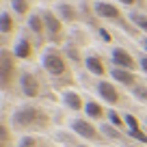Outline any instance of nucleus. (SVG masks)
I'll return each mask as SVG.
<instances>
[{"mask_svg": "<svg viewBox=\"0 0 147 147\" xmlns=\"http://www.w3.org/2000/svg\"><path fill=\"white\" fill-rule=\"evenodd\" d=\"M0 136H2V147H7V143H9V130L0 128Z\"/></svg>", "mask_w": 147, "mask_h": 147, "instance_id": "nucleus-26", "label": "nucleus"}, {"mask_svg": "<svg viewBox=\"0 0 147 147\" xmlns=\"http://www.w3.org/2000/svg\"><path fill=\"white\" fill-rule=\"evenodd\" d=\"M76 147H89V145H76Z\"/></svg>", "mask_w": 147, "mask_h": 147, "instance_id": "nucleus-32", "label": "nucleus"}, {"mask_svg": "<svg viewBox=\"0 0 147 147\" xmlns=\"http://www.w3.org/2000/svg\"><path fill=\"white\" fill-rule=\"evenodd\" d=\"M28 26H30V30L35 32V35H43V30H46L43 15H30V18H28Z\"/></svg>", "mask_w": 147, "mask_h": 147, "instance_id": "nucleus-15", "label": "nucleus"}, {"mask_svg": "<svg viewBox=\"0 0 147 147\" xmlns=\"http://www.w3.org/2000/svg\"><path fill=\"white\" fill-rule=\"evenodd\" d=\"M11 7H13V11L18 15H26L28 13V0H11Z\"/></svg>", "mask_w": 147, "mask_h": 147, "instance_id": "nucleus-18", "label": "nucleus"}, {"mask_svg": "<svg viewBox=\"0 0 147 147\" xmlns=\"http://www.w3.org/2000/svg\"><path fill=\"white\" fill-rule=\"evenodd\" d=\"M100 37L104 39V41H110V35H108V30H104V28H100Z\"/></svg>", "mask_w": 147, "mask_h": 147, "instance_id": "nucleus-28", "label": "nucleus"}, {"mask_svg": "<svg viewBox=\"0 0 147 147\" xmlns=\"http://www.w3.org/2000/svg\"><path fill=\"white\" fill-rule=\"evenodd\" d=\"M123 119H125V125H128V130H138V128H141V123H138V119H136L134 115H125Z\"/></svg>", "mask_w": 147, "mask_h": 147, "instance_id": "nucleus-25", "label": "nucleus"}, {"mask_svg": "<svg viewBox=\"0 0 147 147\" xmlns=\"http://www.w3.org/2000/svg\"><path fill=\"white\" fill-rule=\"evenodd\" d=\"M56 11H59L61 20H65V22H76L78 20V13H76V9L71 5H61Z\"/></svg>", "mask_w": 147, "mask_h": 147, "instance_id": "nucleus-16", "label": "nucleus"}, {"mask_svg": "<svg viewBox=\"0 0 147 147\" xmlns=\"http://www.w3.org/2000/svg\"><path fill=\"white\" fill-rule=\"evenodd\" d=\"M113 63H115V67L130 69V71L136 67V61H134L132 54H130L128 50H123V48H115V50H113Z\"/></svg>", "mask_w": 147, "mask_h": 147, "instance_id": "nucleus-6", "label": "nucleus"}, {"mask_svg": "<svg viewBox=\"0 0 147 147\" xmlns=\"http://www.w3.org/2000/svg\"><path fill=\"white\" fill-rule=\"evenodd\" d=\"M43 69H46L50 76H63L67 65H65V59L56 50H48L46 54H43Z\"/></svg>", "mask_w": 147, "mask_h": 147, "instance_id": "nucleus-3", "label": "nucleus"}, {"mask_svg": "<svg viewBox=\"0 0 147 147\" xmlns=\"http://www.w3.org/2000/svg\"><path fill=\"white\" fill-rule=\"evenodd\" d=\"M18 147H39V143H37V138L35 136H22L20 138V143H18Z\"/></svg>", "mask_w": 147, "mask_h": 147, "instance_id": "nucleus-23", "label": "nucleus"}, {"mask_svg": "<svg viewBox=\"0 0 147 147\" xmlns=\"http://www.w3.org/2000/svg\"><path fill=\"white\" fill-rule=\"evenodd\" d=\"M93 9H95L97 18H104V20H119L121 18V11L115 5H110V2H95Z\"/></svg>", "mask_w": 147, "mask_h": 147, "instance_id": "nucleus-9", "label": "nucleus"}, {"mask_svg": "<svg viewBox=\"0 0 147 147\" xmlns=\"http://www.w3.org/2000/svg\"><path fill=\"white\" fill-rule=\"evenodd\" d=\"M110 76H113L117 82H121L123 87H136V76H134L130 69L115 67V69H110Z\"/></svg>", "mask_w": 147, "mask_h": 147, "instance_id": "nucleus-10", "label": "nucleus"}, {"mask_svg": "<svg viewBox=\"0 0 147 147\" xmlns=\"http://www.w3.org/2000/svg\"><path fill=\"white\" fill-rule=\"evenodd\" d=\"M132 93H134V97H136L138 102H145V104H147V87H145V84H136V87H132Z\"/></svg>", "mask_w": 147, "mask_h": 147, "instance_id": "nucleus-20", "label": "nucleus"}, {"mask_svg": "<svg viewBox=\"0 0 147 147\" xmlns=\"http://www.w3.org/2000/svg\"><path fill=\"white\" fill-rule=\"evenodd\" d=\"M84 65H87V69L91 74H95V76H104V74H106V67H104V63H102V59H100V56H95V54L87 56Z\"/></svg>", "mask_w": 147, "mask_h": 147, "instance_id": "nucleus-13", "label": "nucleus"}, {"mask_svg": "<svg viewBox=\"0 0 147 147\" xmlns=\"http://www.w3.org/2000/svg\"><path fill=\"white\" fill-rule=\"evenodd\" d=\"M138 65H141V69L147 74V56H141V59H138Z\"/></svg>", "mask_w": 147, "mask_h": 147, "instance_id": "nucleus-27", "label": "nucleus"}, {"mask_svg": "<svg viewBox=\"0 0 147 147\" xmlns=\"http://www.w3.org/2000/svg\"><path fill=\"white\" fill-rule=\"evenodd\" d=\"M43 22H46V30H48V35H50V39H54V41H59L61 39V20L56 18L52 11H46L43 13Z\"/></svg>", "mask_w": 147, "mask_h": 147, "instance_id": "nucleus-8", "label": "nucleus"}, {"mask_svg": "<svg viewBox=\"0 0 147 147\" xmlns=\"http://www.w3.org/2000/svg\"><path fill=\"white\" fill-rule=\"evenodd\" d=\"M102 132H104L106 136H110V138H121V134L115 130V125H113V123H104V125H102Z\"/></svg>", "mask_w": 147, "mask_h": 147, "instance_id": "nucleus-24", "label": "nucleus"}, {"mask_svg": "<svg viewBox=\"0 0 147 147\" xmlns=\"http://www.w3.org/2000/svg\"><path fill=\"white\" fill-rule=\"evenodd\" d=\"M13 54H15V59H30V54H32V46H30V41H28L26 37H20V41L15 43Z\"/></svg>", "mask_w": 147, "mask_h": 147, "instance_id": "nucleus-11", "label": "nucleus"}, {"mask_svg": "<svg viewBox=\"0 0 147 147\" xmlns=\"http://www.w3.org/2000/svg\"><path fill=\"white\" fill-rule=\"evenodd\" d=\"M20 89L26 97H37L39 95V80L37 76H32L30 71H24L20 76Z\"/></svg>", "mask_w": 147, "mask_h": 147, "instance_id": "nucleus-4", "label": "nucleus"}, {"mask_svg": "<svg viewBox=\"0 0 147 147\" xmlns=\"http://www.w3.org/2000/svg\"><path fill=\"white\" fill-rule=\"evenodd\" d=\"M119 2H121V5H128V7H130V5H134L136 0H119Z\"/></svg>", "mask_w": 147, "mask_h": 147, "instance_id": "nucleus-30", "label": "nucleus"}, {"mask_svg": "<svg viewBox=\"0 0 147 147\" xmlns=\"http://www.w3.org/2000/svg\"><path fill=\"white\" fill-rule=\"evenodd\" d=\"M110 119V123L115 125V128H123L125 125V119H121V115L117 113V110H108V115H106Z\"/></svg>", "mask_w": 147, "mask_h": 147, "instance_id": "nucleus-19", "label": "nucleus"}, {"mask_svg": "<svg viewBox=\"0 0 147 147\" xmlns=\"http://www.w3.org/2000/svg\"><path fill=\"white\" fill-rule=\"evenodd\" d=\"M130 20H132L134 24H136L141 30H145L147 32V15H138V13H132L130 15Z\"/></svg>", "mask_w": 147, "mask_h": 147, "instance_id": "nucleus-22", "label": "nucleus"}, {"mask_svg": "<svg viewBox=\"0 0 147 147\" xmlns=\"http://www.w3.org/2000/svg\"><path fill=\"white\" fill-rule=\"evenodd\" d=\"M39 121H46L41 115V110L32 108V106H24V108H18L13 115V125L15 128H32V125H37Z\"/></svg>", "mask_w": 147, "mask_h": 147, "instance_id": "nucleus-1", "label": "nucleus"}, {"mask_svg": "<svg viewBox=\"0 0 147 147\" xmlns=\"http://www.w3.org/2000/svg\"><path fill=\"white\" fill-rule=\"evenodd\" d=\"M143 46H145V50H147V39H145V43H143Z\"/></svg>", "mask_w": 147, "mask_h": 147, "instance_id": "nucleus-31", "label": "nucleus"}, {"mask_svg": "<svg viewBox=\"0 0 147 147\" xmlns=\"http://www.w3.org/2000/svg\"><path fill=\"white\" fill-rule=\"evenodd\" d=\"M67 54L71 56V59H76V61H78V52L74 50V48H67Z\"/></svg>", "mask_w": 147, "mask_h": 147, "instance_id": "nucleus-29", "label": "nucleus"}, {"mask_svg": "<svg viewBox=\"0 0 147 147\" xmlns=\"http://www.w3.org/2000/svg\"><path fill=\"white\" fill-rule=\"evenodd\" d=\"M125 132H128V136H130V138H136L138 143H143V145H147V134L143 132L141 128H138V130H125Z\"/></svg>", "mask_w": 147, "mask_h": 147, "instance_id": "nucleus-21", "label": "nucleus"}, {"mask_svg": "<svg viewBox=\"0 0 147 147\" xmlns=\"http://www.w3.org/2000/svg\"><path fill=\"white\" fill-rule=\"evenodd\" d=\"M13 56L9 50H2L0 52V80H2V87H9L11 82L15 80L18 76V69H15V63H13Z\"/></svg>", "mask_w": 147, "mask_h": 147, "instance_id": "nucleus-2", "label": "nucleus"}, {"mask_svg": "<svg viewBox=\"0 0 147 147\" xmlns=\"http://www.w3.org/2000/svg\"><path fill=\"white\" fill-rule=\"evenodd\" d=\"M71 130L78 134V136L89 138V141H95V138H97V130L93 128L87 119H74L71 121Z\"/></svg>", "mask_w": 147, "mask_h": 147, "instance_id": "nucleus-7", "label": "nucleus"}, {"mask_svg": "<svg viewBox=\"0 0 147 147\" xmlns=\"http://www.w3.org/2000/svg\"><path fill=\"white\" fill-rule=\"evenodd\" d=\"M97 91H100V95L104 97V102L106 104H110V106H117L119 104V91L115 89V84H110L108 80H100L97 82Z\"/></svg>", "mask_w": 147, "mask_h": 147, "instance_id": "nucleus-5", "label": "nucleus"}, {"mask_svg": "<svg viewBox=\"0 0 147 147\" xmlns=\"http://www.w3.org/2000/svg\"><path fill=\"white\" fill-rule=\"evenodd\" d=\"M0 30L5 32V35H9L11 30H13V18H11V13H2L0 15Z\"/></svg>", "mask_w": 147, "mask_h": 147, "instance_id": "nucleus-17", "label": "nucleus"}, {"mask_svg": "<svg viewBox=\"0 0 147 147\" xmlns=\"http://www.w3.org/2000/svg\"><path fill=\"white\" fill-rule=\"evenodd\" d=\"M84 113H87L89 119H102L104 115H108V113H104V106L93 102V100H89L87 104H84Z\"/></svg>", "mask_w": 147, "mask_h": 147, "instance_id": "nucleus-14", "label": "nucleus"}, {"mask_svg": "<svg viewBox=\"0 0 147 147\" xmlns=\"http://www.w3.org/2000/svg\"><path fill=\"white\" fill-rule=\"evenodd\" d=\"M63 102H65V106H67L69 110H82L84 108L82 100H80V95L76 91H65L63 93Z\"/></svg>", "mask_w": 147, "mask_h": 147, "instance_id": "nucleus-12", "label": "nucleus"}]
</instances>
